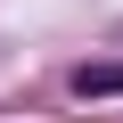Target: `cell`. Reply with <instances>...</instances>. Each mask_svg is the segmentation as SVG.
<instances>
[{
    "mask_svg": "<svg viewBox=\"0 0 123 123\" xmlns=\"http://www.w3.org/2000/svg\"><path fill=\"white\" fill-rule=\"evenodd\" d=\"M74 90L98 98V90H123V66H74Z\"/></svg>",
    "mask_w": 123,
    "mask_h": 123,
    "instance_id": "6da1fadb",
    "label": "cell"
}]
</instances>
